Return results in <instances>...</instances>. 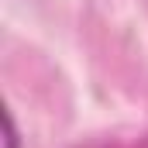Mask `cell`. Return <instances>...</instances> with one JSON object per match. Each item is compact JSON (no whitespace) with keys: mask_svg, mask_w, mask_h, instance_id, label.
Wrapping results in <instances>:
<instances>
[{"mask_svg":"<svg viewBox=\"0 0 148 148\" xmlns=\"http://www.w3.org/2000/svg\"><path fill=\"white\" fill-rule=\"evenodd\" d=\"M3 148H21V134H17L10 107H3Z\"/></svg>","mask_w":148,"mask_h":148,"instance_id":"6da1fadb","label":"cell"}]
</instances>
